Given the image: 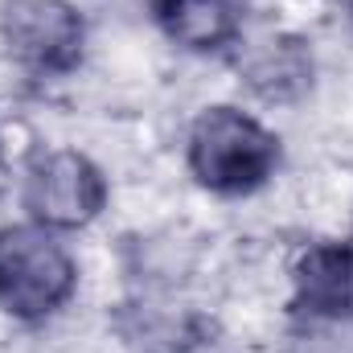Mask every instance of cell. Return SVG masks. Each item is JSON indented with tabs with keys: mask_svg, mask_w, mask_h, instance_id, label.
I'll return each instance as SVG.
<instances>
[{
	"mask_svg": "<svg viewBox=\"0 0 353 353\" xmlns=\"http://www.w3.org/2000/svg\"><path fill=\"white\" fill-rule=\"evenodd\" d=\"M296 308L353 321V243H321L296 263Z\"/></svg>",
	"mask_w": 353,
	"mask_h": 353,
	"instance_id": "5",
	"label": "cell"
},
{
	"mask_svg": "<svg viewBox=\"0 0 353 353\" xmlns=\"http://www.w3.org/2000/svg\"><path fill=\"white\" fill-rule=\"evenodd\" d=\"M279 165V140L259 119L234 107H210L189 136V169L193 176L226 197L259 189Z\"/></svg>",
	"mask_w": 353,
	"mask_h": 353,
	"instance_id": "1",
	"label": "cell"
},
{
	"mask_svg": "<svg viewBox=\"0 0 353 353\" xmlns=\"http://www.w3.org/2000/svg\"><path fill=\"white\" fill-rule=\"evenodd\" d=\"M165 33L189 50H222L234 41L239 21L226 0H152Z\"/></svg>",
	"mask_w": 353,
	"mask_h": 353,
	"instance_id": "6",
	"label": "cell"
},
{
	"mask_svg": "<svg viewBox=\"0 0 353 353\" xmlns=\"http://www.w3.org/2000/svg\"><path fill=\"white\" fill-rule=\"evenodd\" d=\"M0 33L8 54L37 74H66L83 54V17L66 0H4Z\"/></svg>",
	"mask_w": 353,
	"mask_h": 353,
	"instance_id": "3",
	"label": "cell"
},
{
	"mask_svg": "<svg viewBox=\"0 0 353 353\" xmlns=\"http://www.w3.org/2000/svg\"><path fill=\"white\" fill-rule=\"evenodd\" d=\"M74 259L50 226L0 230V308L21 321H41L74 292Z\"/></svg>",
	"mask_w": 353,
	"mask_h": 353,
	"instance_id": "2",
	"label": "cell"
},
{
	"mask_svg": "<svg viewBox=\"0 0 353 353\" xmlns=\"http://www.w3.org/2000/svg\"><path fill=\"white\" fill-rule=\"evenodd\" d=\"M107 201V181L83 152H50L41 157L25 181V210L37 226H87Z\"/></svg>",
	"mask_w": 353,
	"mask_h": 353,
	"instance_id": "4",
	"label": "cell"
}]
</instances>
